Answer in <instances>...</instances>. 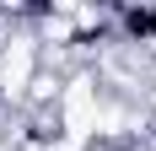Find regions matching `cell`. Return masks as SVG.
I'll return each mask as SVG.
<instances>
[{"mask_svg":"<svg viewBox=\"0 0 156 151\" xmlns=\"http://www.w3.org/2000/svg\"><path fill=\"white\" fill-rule=\"evenodd\" d=\"M113 32L124 38V43H156V6H113Z\"/></svg>","mask_w":156,"mask_h":151,"instance_id":"1","label":"cell"}]
</instances>
